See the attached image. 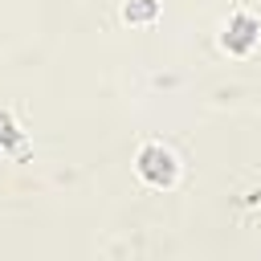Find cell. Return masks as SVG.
<instances>
[{
	"mask_svg": "<svg viewBox=\"0 0 261 261\" xmlns=\"http://www.w3.org/2000/svg\"><path fill=\"white\" fill-rule=\"evenodd\" d=\"M139 175L147 179V184H171L175 179V159L163 151V147H147L143 155H139Z\"/></svg>",
	"mask_w": 261,
	"mask_h": 261,
	"instance_id": "cell-1",
	"label": "cell"
},
{
	"mask_svg": "<svg viewBox=\"0 0 261 261\" xmlns=\"http://www.w3.org/2000/svg\"><path fill=\"white\" fill-rule=\"evenodd\" d=\"M257 33H261V24H257L253 16H232V20L224 24V45L237 49V53H245V49L257 41Z\"/></svg>",
	"mask_w": 261,
	"mask_h": 261,
	"instance_id": "cell-2",
	"label": "cell"
},
{
	"mask_svg": "<svg viewBox=\"0 0 261 261\" xmlns=\"http://www.w3.org/2000/svg\"><path fill=\"white\" fill-rule=\"evenodd\" d=\"M122 16H126V20H147V16H155V8H151V4H126Z\"/></svg>",
	"mask_w": 261,
	"mask_h": 261,
	"instance_id": "cell-3",
	"label": "cell"
}]
</instances>
